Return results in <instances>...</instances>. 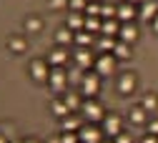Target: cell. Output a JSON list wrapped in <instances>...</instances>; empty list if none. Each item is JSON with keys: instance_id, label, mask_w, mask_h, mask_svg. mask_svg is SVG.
<instances>
[{"instance_id": "1", "label": "cell", "mask_w": 158, "mask_h": 143, "mask_svg": "<svg viewBox=\"0 0 158 143\" xmlns=\"http://www.w3.org/2000/svg\"><path fill=\"white\" fill-rule=\"evenodd\" d=\"M81 113H83V118L88 120V123H103V118H106L103 106L98 103V100H93V98L83 100V108H81Z\"/></svg>"}, {"instance_id": "2", "label": "cell", "mask_w": 158, "mask_h": 143, "mask_svg": "<svg viewBox=\"0 0 158 143\" xmlns=\"http://www.w3.org/2000/svg\"><path fill=\"white\" fill-rule=\"evenodd\" d=\"M48 86L53 93H63L68 88V73L63 70V65H55L50 68V75H48Z\"/></svg>"}, {"instance_id": "3", "label": "cell", "mask_w": 158, "mask_h": 143, "mask_svg": "<svg viewBox=\"0 0 158 143\" xmlns=\"http://www.w3.org/2000/svg\"><path fill=\"white\" fill-rule=\"evenodd\" d=\"M98 90H101V75H98L95 70H93V73H85L83 83H81V93H83L85 98H95Z\"/></svg>"}, {"instance_id": "4", "label": "cell", "mask_w": 158, "mask_h": 143, "mask_svg": "<svg viewBox=\"0 0 158 143\" xmlns=\"http://www.w3.org/2000/svg\"><path fill=\"white\" fill-rule=\"evenodd\" d=\"M95 73L101 75V78L115 73V58H113V53H103V55L95 58Z\"/></svg>"}, {"instance_id": "5", "label": "cell", "mask_w": 158, "mask_h": 143, "mask_svg": "<svg viewBox=\"0 0 158 143\" xmlns=\"http://www.w3.org/2000/svg\"><path fill=\"white\" fill-rule=\"evenodd\" d=\"M78 136H81V143H101V141H103V131H101V128H95L93 123L81 126Z\"/></svg>"}, {"instance_id": "6", "label": "cell", "mask_w": 158, "mask_h": 143, "mask_svg": "<svg viewBox=\"0 0 158 143\" xmlns=\"http://www.w3.org/2000/svg\"><path fill=\"white\" fill-rule=\"evenodd\" d=\"M30 75H33V80H48V75H50V63L48 60H33L30 63Z\"/></svg>"}, {"instance_id": "7", "label": "cell", "mask_w": 158, "mask_h": 143, "mask_svg": "<svg viewBox=\"0 0 158 143\" xmlns=\"http://www.w3.org/2000/svg\"><path fill=\"white\" fill-rule=\"evenodd\" d=\"M118 133H121V118H118L115 113L106 116V118H103V136H108V138H115Z\"/></svg>"}, {"instance_id": "8", "label": "cell", "mask_w": 158, "mask_h": 143, "mask_svg": "<svg viewBox=\"0 0 158 143\" xmlns=\"http://www.w3.org/2000/svg\"><path fill=\"white\" fill-rule=\"evenodd\" d=\"M73 60H75V65H78V68H83V70H90V65H95V58H93L85 48L75 50V53H73Z\"/></svg>"}, {"instance_id": "9", "label": "cell", "mask_w": 158, "mask_h": 143, "mask_svg": "<svg viewBox=\"0 0 158 143\" xmlns=\"http://www.w3.org/2000/svg\"><path fill=\"white\" fill-rule=\"evenodd\" d=\"M138 15H141L143 20H148V23H153V18L158 15V3L156 0H143L141 8H138Z\"/></svg>"}, {"instance_id": "10", "label": "cell", "mask_w": 158, "mask_h": 143, "mask_svg": "<svg viewBox=\"0 0 158 143\" xmlns=\"http://www.w3.org/2000/svg\"><path fill=\"white\" fill-rule=\"evenodd\" d=\"M138 15V8L133 3H123V5H118V20L121 23H133V18Z\"/></svg>"}, {"instance_id": "11", "label": "cell", "mask_w": 158, "mask_h": 143, "mask_svg": "<svg viewBox=\"0 0 158 143\" xmlns=\"http://www.w3.org/2000/svg\"><path fill=\"white\" fill-rule=\"evenodd\" d=\"M118 33H121V20H118V18H108V20H103L101 35H108V38H118Z\"/></svg>"}, {"instance_id": "12", "label": "cell", "mask_w": 158, "mask_h": 143, "mask_svg": "<svg viewBox=\"0 0 158 143\" xmlns=\"http://www.w3.org/2000/svg\"><path fill=\"white\" fill-rule=\"evenodd\" d=\"M118 90H121L123 95L133 93V90H135V75H133V73H123L121 78H118Z\"/></svg>"}, {"instance_id": "13", "label": "cell", "mask_w": 158, "mask_h": 143, "mask_svg": "<svg viewBox=\"0 0 158 143\" xmlns=\"http://www.w3.org/2000/svg\"><path fill=\"white\" fill-rule=\"evenodd\" d=\"M65 60H68V53H65V48H63V45L53 48V50H50V55H48L50 68H55V65H65Z\"/></svg>"}, {"instance_id": "14", "label": "cell", "mask_w": 158, "mask_h": 143, "mask_svg": "<svg viewBox=\"0 0 158 143\" xmlns=\"http://www.w3.org/2000/svg\"><path fill=\"white\" fill-rule=\"evenodd\" d=\"M138 38V28L133 23H121V33H118V40H123V43H133Z\"/></svg>"}, {"instance_id": "15", "label": "cell", "mask_w": 158, "mask_h": 143, "mask_svg": "<svg viewBox=\"0 0 158 143\" xmlns=\"http://www.w3.org/2000/svg\"><path fill=\"white\" fill-rule=\"evenodd\" d=\"M83 25H85V15L83 13H68L65 28H70L73 33H78V30H83Z\"/></svg>"}, {"instance_id": "16", "label": "cell", "mask_w": 158, "mask_h": 143, "mask_svg": "<svg viewBox=\"0 0 158 143\" xmlns=\"http://www.w3.org/2000/svg\"><path fill=\"white\" fill-rule=\"evenodd\" d=\"M60 126H63V131H70V133H78L81 131V118H78L75 113H68L65 118H60Z\"/></svg>"}, {"instance_id": "17", "label": "cell", "mask_w": 158, "mask_h": 143, "mask_svg": "<svg viewBox=\"0 0 158 143\" xmlns=\"http://www.w3.org/2000/svg\"><path fill=\"white\" fill-rule=\"evenodd\" d=\"M101 28H103V18H98V15H85V25H83V30H88V33H98L101 35Z\"/></svg>"}, {"instance_id": "18", "label": "cell", "mask_w": 158, "mask_h": 143, "mask_svg": "<svg viewBox=\"0 0 158 143\" xmlns=\"http://www.w3.org/2000/svg\"><path fill=\"white\" fill-rule=\"evenodd\" d=\"M113 58H115V60H128V58H131V43L118 40L115 48H113Z\"/></svg>"}, {"instance_id": "19", "label": "cell", "mask_w": 158, "mask_h": 143, "mask_svg": "<svg viewBox=\"0 0 158 143\" xmlns=\"http://www.w3.org/2000/svg\"><path fill=\"white\" fill-rule=\"evenodd\" d=\"M131 123H135V126L148 123V111H146L143 106H135V108L131 111Z\"/></svg>"}, {"instance_id": "20", "label": "cell", "mask_w": 158, "mask_h": 143, "mask_svg": "<svg viewBox=\"0 0 158 143\" xmlns=\"http://www.w3.org/2000/svg\"><path fill=\"white\" fill-rule=\"evenodd\" d=\"M63 100H65V106L70 108V113H75V111L83 108V100H81V95H78V93H65Z\"/></svg>"}, {"instance_id": "21", "label": "cell", "mask_w": 158, "mask_h": 143, "mask_svg": "<svg viewBox=\"0 0 158 143\" xmlns=\"http://www.w3.org/2000/svg\"><path fill=\"white\" fill-rule=\"evenodd\" d=\"M73 43H75L78 48H88V45L93 43V33H88V30H78L75 38H73Z\"/></svg>"}, {"instance_id": "22", "label": "cell", "mask_w": 158, "mask_h": 143, "mask_svg": "<svg viewBox=\"0 0 158 143\" xmlns=\"http://www.w3.org/2000/svg\"><path fill=\"white\" fill-rule=\"evenodd\" d=\"M73 38H75V33L70 30V28H60L55 33V40H58V45H70L73 43Z\"/></svg>"}, {"instance_id": "23", "label": "cell", "mask_w": 158, "mask_h": 143, "mask_svg": "<svg viewBox=\"0 0 158 143\" xmlns=\"http://www.w3.org/2000/svg\"><path fill=\"white\" fill-rule=\"evenodd\" d=\"M118 40L115 38H108V35H101V40H98V50H103V53H113Z\"/></svg>"}, {"instance_id": "24", "label": "cell", "mask_w": 158, "mask_h": 143, "mask_svg": "<svg viewBox=\"0 0 158 143\" xmlns=\"http://www.w3.org/2000/svg\"><path fill=\"white\" fill-rule=\"evenodd\" d=\"M50 111H53L58 118H65V116L70 113V108L65 106V100H53V103H50Z\"/></svg>"}, {"instance_id": "25", "label": "cell", "mask_w": 158, "mask_h": 143, "mask_svg": "<svg viewBox=\"0 0 158 143\" xmlns=\"http://www.w3.org/2000/svg\"><path fill=\"white\" fill-rule=\"evenodd\" d=\"M141 106L148 111V113H153L156 108H158V95H153V93H148V95H143V100H141Z\"/></svg>"}, {"instance_id": "26", "label": "cell", "mask_w": 158, "mask_h": 143, "mask_svg": "<svg viewBox=\"0 0 158 143\" xmlns=\"http://www.w3.org/2000/svg\"><path fill=\"white\" fill-rule=\"evenodd\" d=\"M83 78H85V73H83V68H73L70 73H68V83H75V86H81L83 83Z\"/></svg>"}, {"instance_id": "27", "label": "cell", "mask_w": 158, "mask_h": 143, "mask_svg": "<svg viewBox=\"0 0 158 143\" xmlns=\"http://www.w3.org/2000/svg\"><path fill=\"white\" fill-rule=\"evenodd\" d=\"M8 48H10V53H23L25 50V40L23 38H10L8 40Z\"/></svg>"}, {"instance_id": "28", "label": "cell", "mask_w": 158, "mask_h": 143, "mask_svg": "<svg viewBox=\"0 0 158 143\" xmlns=\"http://www.w3.org/2000/svg\"><path fill=\"white\" fill-rule=\"evenodd\" d=\"M85 5H88V0H68L70 13H85Z\"/></svg>"}, {"instance_id": "29", "label": "cell", "mask_w": 158, "mask_h": 143, "mask_svg": "<svg viewBox=\"0 0 158 143\" xmlns=\"http://www.w3.org/2000/svg\"><path fill=\"white\" fill-rule=\"evenodd\" d=\"M40 28H43L40 18H28V20H25V30H28V33H38Z\"/></svg>"}, {"instance_id": "30", "label": "cell", "mask_w": 158, "mask_h": 143, "mask_svg": "<svg viewBox=\"0 0 158 143\" xmlns=\"http://www.w3.org/2000/svg\"><path fill=\"white\" fill-rule=\"evenodd\" d=\"M101 18H103V20L118 18V8H115V5H101Z\"/></svg>"}, {"instance_id": "31", "label": "cell", "mask_w": 158, "mask_h": 143, "mask_svg": "<svg viewBox=\"0 0 158 143\" xmlns=\"http://www.w3.org/2000/svg\"><path fill=\"white\" fill-rule=\"evenodd\" d=\"M60 143H81V136H78V133H70V131H63V133H60Z\"/></svg>"}, {"instance_id": "32", "label": "cell", "mask_w": 158, "mask_h": 143, "mask_svg": "<svg viewBox=\"0 0 158 143\" xmlns=\"http://www.w3.org/2000/svg\"><path fill=\"white\" fill-rule=\"evenodd\" d=\"M83 15H98V18H101V3H88Z\"/></svg>"}, {"instance_id": "33", "label": "cell", "mask_w": 158, "mask_h": 143, "mask_svg": "<svg viewBox=\"0 0 158 143\" xmlns=\"http://www.w3.org/2000/svg\"><path fill=\"white\" fill-rule=\"evenodd\" d=\"M148 133L158 136V118H151V120H148Z\"/></svg>"}, {"instance_id": "34", "label": "cell", "mask_w": 158, "mask_h": 143, "mask_svg": "<svg viewBox=\"0 0 158 143\" xmlns=\"http://www.w3.org/2000/svg\"><path fill=\"white\" fill-rule=\"evenodd\" d=\"M113 141H115V143H131V136H128V133H123V131H121V133H118V136H115V138H113Z\"/></svg>"}, {"instance_id": "35", "label": "cell", "mask_w": 158, "mask_h": 143, "mask_svg": "<svg viewBox=\"0 0 158 143\" xmlns=\"http://www.w3.org/2000/svg\"><path fill=\"white\" fill-rule=\"evenodd\" d=\"M141 143H158V136L148 133V136H143V141H141Z\"/></svg>"}, {"instance_id": "36", "label": "cell", "mask_w": 158, "mask_h": 143, "mask_svg": "<svg viewBox=\"0 0 158 143\" xmlns=\"http://www.w3.org/2000/svg\"><path fill=\"white\" fill-rule=\"evenodd\" d=\"M68 0H50V8H63Z\"/></svg>"}, {"instance_id": "37", "label": "cell", "mask_w": 158, "mask_h": 143, "mask_svg": "<svg viewBox=\"0 0 158 143\" xmlns=\"http://www.w3.org/2000/svg\"><path fill=\"white\" fill-rule=\"evenodd\" d=\"M151 25H153V30H156V33H158V15H156V18H153V23H151Z\"/></svg>"}, {"instance_id": "38", "label": "cell", "mask_w": 158, "mask_h": 143, "mask_svg": "<svg viewBox=\"0 0 158 143\" xmlns=\"http://www.w3.org/2000/svg\"><path fill=\"white\" fill-rule=\"evenodd\" d=\"M8 141H10V138H8L5 133H0V143H8Z\"/></svg>"}, {"instance_id": "39", "label": "cell", "mask_w": 158, "mask_h": 143, "mask_svg": "<svg viewBox=\"0 0 158 143\" xmlns=\"http://www.w3.org/2000/svg\"><path fill=\"white\" fill-rule=\"evenodd\" d=\"M126 3H133V5H141L143 0H126Z\"/></svg>"}, {"instance_id": "40", "label": "cell", "mask_w": 158, "mask_h": 143, "mask_svg": "<svg viewBox=\"0 0 158 143\" xmlns=\"http://www.w3.org/2000/svg\"><path fill=\"white\" fill-rule=\"evenodd\" d=\"M48 143H60V138H53V141H48Z\"/></svg>"}, {"instance_id": "41", "label": "cell", "mask_w": 158, "mask_h": 143, "mask_svg": "<svg viewBox=\"0 0 158 143\" xmlns=\"http://www.w3.org/2000/svg\"><path fill=\"white\" fill-rule=\"evenodd\" d=\"M8 143H23V141H15V138H10V141H8Z\"/></svg>"}, {"instance_id": "42", "label": "cell", "mask_w": 158, "mask_h": 143, "mask_svg": "<svg viewBox=\"0 0 158 143\" xmlns=\"http://www.w3.org/2000/svg\"><path fill=\"white\" fill-rule=\"evenodd\" d=\"M101 143H115V141H113V138H110V141H101Z\"/></svg>"}, {"instance_id": "43", "label": "cell", "mask_w": 158, "mask_h": 143, "mask_svg": "<svg viewBox=\"0 0 158 143\" xmlns=\"http://www.w3.org/2000/svg\"><path fill=\"white\" fill-rule=\"evenodd\" d=\"M25 143H38V141H25Z\"/></svg>"}, {"instance_id": "44", "label": "cell", "mask_w": 158, "mask_h": 143, "mask_svg": "<svg viewBox=\"0 0 158 143\" xmlns=\"http://www.w3.org/2000/svg\"><path fill=\"white\" fill-rule=\"evenodd\" d=\"M88 3H98V0H88Z\"/></svg>"}]
</instances>
